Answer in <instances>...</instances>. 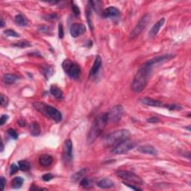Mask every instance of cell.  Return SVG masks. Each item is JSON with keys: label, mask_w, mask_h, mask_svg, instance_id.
<instances>
[{"label": "cell", "mask_w": 191, "mask_h": 191, "mask_svg": "<svg viewBox=\"0 0 191 191\" xmlns=\"http://www.w3.org/2000/svg\"><path fill=\"white\" fill-rule=\"evenodd\" d=\"M5 184H6V181H5V179L4 177H1V184H2V189H3V190H4V188H5Z\"/></svg>", "instance_id": "7bdbcfd3"}, {"label": "cell", "mask_w": 191, "mask_h": 191, "mask_svg": "<svg viewBox=\"0 0 191 191\" xmlns=\"http://www.w3.org/2000/svg\"><path fill=\"white\" fill-rule=\"evenodd\" d=\"M50 93L53 96H55V98L57 99H63V94L62 90H61L58 87H57L56 85H52L51 88H50Z\"/></svg>", "instance_id": "7402d4cb"}, {"label": "cell", "mask_w": 191, "mask_h": 191, "mask_svg": "<svg viewBox=\"0 0 191 191\" xmlns=\"http://www.w3.org/2000/svg\"><path fill=\"white\" fill-rule=\"evenodd\" d=\"M117 175L120 178L128 181L129 183H134L136 184H142L143 183L142 178L134 173L125 170H119L117 172Z\"/></svg>", "instance_id": "ba28073f"}, {"label": "cell", "mask_w": 191, "mask_h": 191, "mask_svg": "<svg viewBox=\"0 0 191 191\" xmlns=\"http://www.w3.org/2000/svg\"><path fill=\"white\" fill-rule=\"evenodd\" d=\"M72 9H73V13H74L76 15H77V16L80 14V9H79V8L77 6V5L74 3H73Z\"/></svg>", "instance_id": "e575fe53"}, {"label": "cell", "mask_w": 191, "mask_h": 191, "mask_svg": "<svg viewBox=\"0 0 191 191\" xmlns=\"http://www.w3.org/2000/svg\"><path fill=\"white\" fill-rule=\"evenodd\" d=\"M135 146H136L135 143L126 140L113 146L111 152L116 155H122V154H125L132 150L135 147Z\"/></svg>", "instance_id": "52a82bcc"}, {"label": "cell", "mask_w": 191, "mask_h": 191, "mask_svg": "<svg viewBox=\"0 0 191 191\" xmlns=\"http://www.w3.org/2000/svg\"><path fill=\"white\" fill-rule=\"evenodd\" d=\"M18 166L20 170L23 172H28L31 169L30 163L26 161H20L18 162Z\"/></svg>", "instance_id": "484cf974"}, {"label": "cell", "mask_w": 191, "mask_h": 191, "mask_svg": "<svg viewBox=\"0 0 191 191\" xmlns=\"http://www.w3.org/2000/svg\"><path fill=\"white\" fill-rule=\"evenodd\" d=\"M53 177L54 175L52 174V173H47V174L43 175V176H42V179H43L44 181H49L53 178Z\"/></svg>", "instance_id": "836d02e7"}, {"label": "cell", "mask_w": 191, "mask_h": 191, "mask_svg": "<svg viewBox=\"0 0 191 191\" xmlns=\"http://www.w3.org/2000/svg\"><path fill=\"white\" fill-rule=\"evenodd\" d=\"M86 32V27L82 23H74L70 27V34L73 38H78Z\"/></svg>", "instance_id": "30bf717a"}, {"label": "cell", "mask_w": 191, "mask_h": 191, "mask_svg": "<svg viewBox=\"0 0 191 191\" xmlns=\"http://www.w3.org/2000/svg\"><path fill=\"white\" fill-rule=\"evenodd\" d=\"M80 185L84 188H88L91 187V181L87 178H82L81 179Z\"/></svg>", "instance_id": "f1b7e54d"}, {"label": "cell", "mask_w": 191, "mask_h": 191, "mask_svg": "<svg viewBox=\"0 0 191 191\" xmlns=\"http://www.w3.org/2000/svg\"><path fill=\"white\" fill-rule=\"evenodd\" d=\"M13 46H15V47H18L21 48V49H23V48H26V47H29V46H32V44L28 40H20V41L17 42L16 43H13Z\"/></svg>", "instance_id": "4316f807"}, {"label": "cell", "mask_w": 191, "mask_h": 191, "mask_svg": "<svg viewBox=\"0 0 191 191\" xmlns=\"http://www.w3.org/2000/svg\"><path fill=\"white\" fill-rule=\"evenodd\" d=\"M47 17H49V18L46 19V20H57V19H58V15H57V14H55V13H53V14L48 15Z\"/></svg>", "instance_id": "ab89813d"}, {"label": "cell", "mask_w": 191, "mask_h": 191, "mask_svg": "<svg viewBox=\"0 0 191 191\" xmlns=\"http://www.w3.org/2000/svg\"><path fill=\"white\" fill-rule=\"evenodd\" d=\"M14 21L17 25L20 26H26L28 24V20L25 17H23L22 14H18L15 17Z\"/></svg>", "instance_id": "cb8c5ba5"}, {"label": "cell", "mask_w": 191, "mask_h": 191, "mask_svg": "<svg viewBox=\"0 0 191 191\" xmlns=\"http://www.w3.org/2000/svg\"><path fill=\"white\" fill-rule=\"evenodd\" d=\"M34 106L35 109L39 111L40 112H41L47 117L52 118L56 123H59L62 120L61 113L57 108H55V107L46 105V104L43 103H39V102L34 103Z\"/></svg>", "instance_id": "277c9868"}, {"label": "cell", "mask_w": 191, "mask_h": 191, "mask_svg": "<svg viewBox=\"0 0 191 191\" xmlns=\"http://www.w3.org/2000/svg\"><path fill=\"white\" fill-rule=\"evenodd\" d=\"M87 169H83L82 170H80L78 173H76L74 175H73V180L75 181H77L80 179L82 178V177L84 176V175L86 173Z\"/></svg>", "instance_id": "83f0119b"}, {"label": "cell", "mask_w": 191, "mask_h": 191, "mask_svg": "<svg viewBox=\"0 0 191 191\" xmlns=\"http://www.w3.org/2000/svg\"><path fill=\"white\" fill-rule=\"evenodd\" d=\"M7 133H8V134L11 138L14 139V140H17V139L18 138V134H17V132L14 130V129L9 128L8 130L7 131Z\"/></svg>", "instance_id": "4dcf8cb0"}, {"label": "cell", "mask_w": 191, "mask_h": 191, "mask_svg": "<svg viewBox=\"0 0 191 191\" xmlns=\"http://www.w3.org/2000/svg\"><path fill=\"white\" fill-rule=\"evenodd\" d=\"M39 31H40V32H43V33L48 34V33H49V28H48V27H46V26H43V27H41V28H39Z\"/></svg>", "instance_id": "b9f144b4"}, {"label": "cell", "mask_w": 191, "mask_h": 191, "mask_svg": "<svg viewBox=\"0 0 191 191\" xmlns=\"http://www.w3.org/2000/svg\"><path fill=\"white\" fill-rule=\"evenodd\" d=\"M19 169H20V168H19V166H17L16 164H14V163H12V164H11V167H10L11 175H12L13 174H15V173L18 172Z\"/></svg>", "instance_id": "d6a6232c"}, {"label": "cell", "mask_w": 191, "mask_h": 191, "mask_svg": "<svg viewBox=\"0 0 191 191\" xmlns=\"http://www.w3.org/2000/svg\"><path fill=\"white\" fill-rule=\"evenodd\" d=\"M123 113H124V109L122 105H115L110 110V111L108 113V122L111 123H117L122 118Z\"/></svg>", "instance_id": "9c48e42d"}, {"label": "cell", "mask_w": 191, "mask_h": 191, "mask_svg": "<svg viewBox=\"0 0 191 191\" xmlns=\"http://www.w3.org/2000/svg\"><path fill=\"white\" fill-rule=\"evenodd\" d=\"M29 130H30L31 134H32V136H34V137L40 135V132H41L39 123L37 122H33L31 123Z\"/></svg>", "instance_id": "44dd1931"}, {"label": "cell", "mask_w": 191, "mask_h": 191, "mask_svg": "<svg viewBox=\"0 0 191 191\" xmlns=\"http://www.w3.org/2000/svg\"><path fill=\"white\" fill-rule=\"evenodd\" d=\"M140 102H142L143 104L144 105H148V106H152V107H162L163 106V103L159 100H156L153 99L152 98H148V97H145V98H142L140 99Z\"/></svg>", "instance_id": "9a60e30c"}, {"label": "cell", "mask_w": 191, "mask_h": 191, "mask_svg": "<svg viewBox=\"0 0 191 191\" xmlns=\"http://www.w3.org/2000/svg\"><path fill=\"white\" fill-rule=\"evenodd\" d=\"M38 161H39L40 166H42V167H49V166L53 163V158L51 155L45 154V155H42L40 156Z\"/></svg>", "instance_id": "e0dca14e"}, {"label": "cell", "mask_w": 191, "mask_h": 191, "mask_svg": "<svg viewBox=\"0 0 191 191\" xmlns=\"http://www.w3.org/2000/svg\"><path fill=\"white\" fill-rule=\"evenodd\" d=\"M131 136L130 132L127 129H120L109 134L105 139V145L108 147L115 146L119 143L128 140Z\"/></svg>", "instance_id": "3957f363"}, {"label": "cell", "mask_w": 191, "mask_h": 191, "mask_svg": "<svg viewBox=\"0 0 191 191\" xmlns=\"http://www.w3.org/2000/svg\"><path fill=\"white\" fill-rule=\"evenodd\" d=\"M0 104H1L2 107L5 108L7 107L8 105V99L5 96H4L3 94L1 95V100H0Z\"/></svg>", "instance_id": "1f68e13d"}, {"label": "cell", "mask_w": 191, "mask_h": 191, "mask_svg": "<svg viewBox=\"0 0 191 191\" xmlns=\"http://www.w3.org/2000/svg\"><path fill=\"white\" fill-rule=\"evenodd\" d=\"M163 106H165L167 108H168L169 110H181V108L180 107V106L176 105H163Z\"/></svg>", "instance_id": "8d00e7d4"}, {"label": "cell", "mask_w": 191, "mask_h": 191, "mask_svg": "<svg viewBox=\"0 0 191 191\" xmlns=\"http://www.w3.org/2000/svg\"><path fill=\"white\" fill-rule=\"evenodd\" d=\"M138 151L140 153L147 154V155H151L153 156L158 155V152L155 147L151 145H143L138 147Z\"/></svg>", "instance_id": "7c38bea8"}, {"label": "cell", "mask_w": 191, "mask_h": 191, "mask_svg": "<svg viewBox=\"0 0 191 191\" xmlns=\"http://www.w3.org/2000/svg\"><path fill=\"white\" fill-rule=\"evenodd\" d=\"M63 36H64V33H63V26L61 24H60L58 26V37L60 39H63Z\"/></svg>", "instance_id": "d590c367"}, {"label": "cell", "mask_w": 191, "mask_h": 191, "mask_svg": "<svg viewBox=\"0 0 191 191\" xmlns=\"http://www.w3.org/2000/svg\"><path fill=\"white\" fill-rule=\"evenodd\" d=\"M119 11L115 7H109L106 8L105 11L102 12V17L105 18H108V17H116L119 15Z\"/></svg>", "instance_id": "5bb4252c"}, {"label": "cell", "mask_w": 191, "mask_h": 191, "mask_svg": "<svg viewBox=\"0 0 191 191\" xmlns=\"http://www.w3.org/2000/svg\"><path fill=\"white\" fill-rule=\"evenodd\" d=\"M164 22H165L164 18H162L160 20H158V22L152 27L151 30L149 31V33H148V35L150 37H155L157 35L159 30L161 29V27L163 26V24H164Z\"/></svg>", "instance_id": "2e32d148"}, {"label": "cell", "mask_w": 191, "mask_h": 191, "mask_svg": "<svg viewBox=\"0 0 191 191\" xmlns=\"http://www.w3.org/2000/svg\"><path fill=\"white\" fill-rule=\"evenodd\" d=\"M150 20H151V15L148 14V13L143 15L140 19V20L138 21V23H137V25L131 32L130 35H129L130 39H134L135 38L139 36V34L141 33L145 29L146 27L147 26L148 23L150 22Z\"/></svg>", "instance_id": "8992f818"}, {"label": "cell", "mask_w": 191, "mask_h": 191, "mask_svg": "<svg viewBox=\"0 0 191 191\" xmlns=\"http://www.w3.org/2000/svg\"><path fill=\"white\" fill-rule=\"evenodd\" d=\"M108 122V113H101L94 119L87 138V142L88 144H92L95 141L96 139L103 132Z\"/></svg>", "instance_id": "7a4b0ae2"}, {"label": "cell", "mask_w": 191, "mask_h": 191, "mask_svg": "<svg viewBox=\"0 0 191 191\" xmlns=\"http://www.w3.org/2000/svg\"><path fill=\"white\" fill-rule=\"evenodd\" d=\"M8 119V115H3L0 118V125H3L5 123L7 122Z\"/></svg>", "instance_id": "74e56055"}, {"label": "cell", "mask_w": 191, "mask_h": 191, "mask_svg": "<svg viewBox=\"0 0 191 191\" xmlns=\"http://www.w3.org/2000/svg\"><path fill=\"white\" fill-rule=\"evenodd\" d=\"M123 184H124L125 185H126V186L128 187V188H132V189H133V190H142V189L139 188H138V187L131 186V184H128V183H127V182H123Z\"/></svg>", "instance_id": "60d3db41"}, {"label": "cell", "mask_w": 191, "mask_h": 191, "mask_svg": "<svg viewBox=\"0 0 191 191\" xmlns=\"http://www.w3.org/2000/svg\"><path fill=\"white\" fill-rule=\"evenodd\" d=\"M63 152L64 156L67 160H71L73 158V142L69 139L64 141L63 144Z\"/></svg>", "instance_id": "8fae6325"}, {"label": "cell", "mask_w": 191, "mask_h": 191, "mask_svg": "<svg viewBox=\"0 0 191 191\" xmlns=\"http://www.w3.org/2000/svg\"><path fill=\"white\" fill-rule=\"evenodd\" d=\"M40 71L43 76L45 77L46 79H49L53 76L54 73V69L51 65L43 64L41 65L40 67Z\"/></svg>", "instance_id": "4fadbf2b"}, {"label": "cell", "mask_w": 191, "mask_h": 191, "mask_svg": "<svg viewBox=\"0 0 191 191\" xmlns=\"http://www.w3.org/2000/svg\"><path fill=\"white\" fill-rule=\"evenodd\" d=\"M4 34L6 35L7 37H14V38H17V37L20 36V34L18 33H17L15 31H13L12 29H7L4 31Z\"/></svg>", "instance_id": "f546056e"}, {"label": "cell", "mask_w": 191, "mask_h": 191, "mask_svg": "<svg viewBox=\"0 0 191 191\" xmlns=\"http://www.w3.org/2000/svg\"><path fill=\"white\" fill-rule=\"evenodd\" d=\"M91 6H90V3H88V6L86 8V17H87V21H88V26L90 28V29H93V22H92V12H91Z\"/></svg>", "instance_id": "603a6c76"}, {"label": "cell", "mask_w": 191, "mask_h": 191, "mask_svg": "<svg viewBox=\"0 0 191 191\" xmlns=\"http://www.w3.org/2000/svg\"><path fill=\"white\" fill-rule=\"evenodd\" d=\"M153 67V64L149 61H146L140 67L135 75L131 85V89L133 92L140 93L145 89Z\"/></svg>", "instance_id": "6da1fadb"}, {"label": "cell", "mask_w": 191, "mask_h": 191, "mask_svg": "<svg viewBox=\"0 0 191 191\" xmlns=\"http://www.w3.org/2000/svg\"><path fill=\"white\" fill-rule=\"evenodd\" d=\"M4 26H5V22H4L3 19H2V20H1V27H2V28H3Z\"/></svg>", "instance_id": "f6af8a7d"}, {"label": "cell", "mask_w": 191, "mask_h": 191, "mask_svg": "<svg viewBox=\"0 0 191 191\" xmlns=\"http://www.w3.org/2000/svg\"><path fill=\"white\" fill-rule=\"evenodd\" d=\"M17 79H18V77H17L16 75L9 74V73H8V74H5L3 77V82L6 84H14V83L17 82Z\"/></svg>", "instance_id": "ffe728a7"}, {"label": "cell", "mask_w": 191, "mask_h": 191, "mask_svg": "<svg viewBox=\"0 0 191 191\" xmlns=\"http://www.w3.org/2000/svg\"><path fill=\"white\" fill-rule=\"evenodd\" d=\"M62 68L64 72L68 75L69 78L77 79L79 78L81 74V68L78 64L73 62L71 60L66 59L63 61Z\"/></svg>", "instance_id": "5b68a950"}, {"label": "cell", "mask_w": 191, "mask_h": 191, "mask_svg": "<svg viewBox=\"0 0 191 191\" xmlns=\"http://www.w3.org/2000/svg\"><path fill=\"white\" fill-rule=\"evenodd\" d=\"M147 121L148 123H158L160 122V119L158 118V117H150V118H148L147 119Z\"/></svg>", "instance_id": "f35d334b"}, {"label": "cell", "mask_w": 191, "mask_h": 191, "mask_svg": "<svg viewBox=\"0 0 191 191\" xmlns=\"http://www.w3.org/2000/svg\"><path fill=\"white\" fill-rule=\"evenodd\" d=\"M23 182H24V180H23V178H21V177H16L11 181V187L13 189L20 188L22 187Z\"/></svg>", "instance_id": "d4e9b609"}, {"label": "cell", "mask_w": 191, "mask_h": 191, "mask_svg": "<svg viewBox=\"0 0 191 191\" xmlns=\"http://www.w3.org/2000/svg\"><path fill=\"white\" fill-rule=\"evenodd\" d=\"M18 124L20 125L21 127H24V126H26V122H25V120L24 119H19L18 120Z\"/></svg>", "instance_id": "ee69618b"}, {"label": "cell", "mask_w": 191, "mask_h": 191, "mask_svg": "<svg viewBox=\"0 0 191 191\" xmlns=\"http://www.w3.org/2000/svg\"><path fill=\"white\" fill-rule=\"evenodd\" d=\"M97 187L102 189H109L114 187V184L111 179L109 178H103L101 180L98 181L96 183Z\"/></svg>", "instance_id": "ac0fdd59"}, {"label": "cell", "mask_w": 191, "mask_h": 191, "mask_svg": "<svg viewBox=\"0 0 191 191\" xmlns=\"http://www.w3.org/2000/svg\"><path fill=\"white\" fill-rule=\"evenodd\" d=\"M1 146H2V147H1V152H3V150H4V145H3V142H1Z\"/></svg>", "instance_id": "bcb514c9"}, {"label": "cell", "mask_w": 191, "mask_h": 191, "mask_svg": "<svg viewBox=\"0 0 191 191\" xmlns=\"http://www.w3.org/2000/svg\"><path fill=\"white\" fill-rule=\"evenodd\" d=\"M102 58L100 56H97L96 58L95 61H94L93 64L92 69L90 70V76H93V75L96 74L98 73V71L99 70L100 67L102 66Z\"/></svg>", "instance_id": "d6986e66"}]
</instances>
